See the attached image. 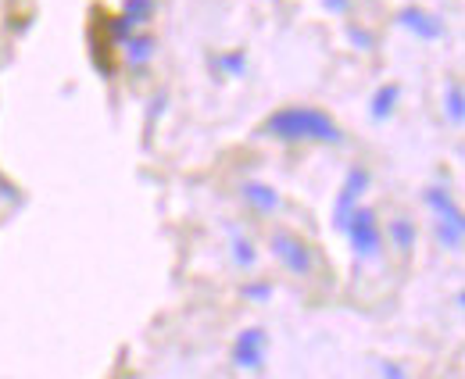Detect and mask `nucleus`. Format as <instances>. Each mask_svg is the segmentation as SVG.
Returning <instances> with one entry per match:
<instances>
[{
    "instance_id": "f257e3e1",
    "label": "nucleus",
    "mask_w": 465,
    "mask_h": 379,
    "mask_svg": "<svg viewBox=\"0 0 465 379\" xmlns=\"http://www.w3.org/2000/svg\"><path fill=\"white\" fill-rule=\"evenodd\" d=\"M265 133L276 140H341L337 122L326 111L315 108H283L265 118Z\"/></svg>"
},
{
    "instance_id": "f03ea898",
    "label": "nucleus",
    "mask_w": 465,
    "mask_h": 379,
    "mask_svg": "<svg viewBox=\"0 0 465 379\" xmlns=\"http://www.w3.org/2000/svg\"><path fill=\"white\" fill-rule=\"evenodd\" d=\"M269 247H272V254L283 262V269L293 272V275H315V269H319V254H315L301 236H293L287 229H276V233L269 236Z\"/></svg>"
},
{
    "instance_id": "7ed1b4c3",
    "label": "nucleus",
    "mask_w": 465,
    "mask_h": 379,
    "mask_svg": "<svg viewBox=\"0 0 465 379\" xmlns=\"http://www.w3.org/2000/svg\"><path fill=\"white\" fill-rule=\"evenodd\" d=\"M344 233L351 236V247L358 258H376L383 247V229H380V218L372 208H354Z\"/></svg>"
},
{
    "instance_id": "20e7f679",
    "label": "nucleus",
    "mask_w": 465,
    "mask_h": 379,
    "mask_svg": "<svg viewBox=\"0 0 465 379\" xmlns=\"http://www.w3.org/2000/svg\"><path fill=\"white\" fill-rule=\"evenodd\" d=\"M265 351H269V336L265 329H243L232 344V362L240 369H262L265 365Z\"/></svg>"
},
{
    "instance_id": "39448f33",
    "label": "nucleus",
    "mask_w": 465,
    "mask_h": 379,
    "mask_svg": "<svg viewBox=\"0 0 465 379\" xmlns=\"http://www.w3.org/2000/svg\"><path fill=\"white\" fill-rule=\"evenodd\" d=\"M365 186H369V172H365V168H351L348 179H344V186H341L337 208H333V225H337V229H344V225H348L351 212L358 208V197L365 194Z\"/></svg>"
},
{
    "instance_id": "423d86ee",
    "label": "nucleus",
    "mask_w": 465,
    "mask_h": 379,
    "mask_svg": "<svg viewBox=\"0 0 465 379\" xmlns=\"http://www.w3.org/2000/svg\"><path fill=\"white\" fill-rule=\"evenodd\" d=\"M398 22L405 25L408 33H415L419 40H440L444 36V22L437 15H430V11H422V7H405L398 15Z\"/></svg>"
},
{
    "instance_id": "0eeeda50",
    "label": "nucleus",
    "mask_w": 465,
    "mask_h": 379,
    "mask_svg": "<svg viewBox=\"0 0 465 379\" xmlns=\"http://www.w3.org/2000/svg\"><path fill=\"white\" fill-rule=\"evenodd\" d=\"M122 47H125V61H129V68H143V65L154 57V51H158L154 36H147V33H133Z\"/></svg>"
},
{
    "instance_id": "6e6552de",
    "label": "nucleus",
    "mask_w": 465,
    "mask_h": 379,
    "mask_svg": "<svg viewBox=\"0 0 465 379\" xmlns=\"http://www.w3.org/2000/svg\"><path fill=\"white\" fill-rule=\"evenodd\" d=\"M243 201L254 208V212H276L280 208V194L265 183H243Z\"/></svg>"
},
{
    "instance_id": "1a4fd4ad",
    "label": "nucleus",
    "mask_w": 465,
    "mask_h": 379,
    "mask_svg": "<svg viewBox=\"0 0 465 379\" xmlns=\"http://www.w3.org/2000/svg\"><path fill=\"white\" fill-rule=\"evenodd\" d=\"M426 204H430V212L437 218H462V208L455 204V197L448 190H440V186H430L426 190Z\"/></svg>"
},
{
    "instance_id": "9d476101",
    "label": "nucleus",
    "mask_w": 465,
    "mask_h": 379,
    "mask_svg": "<svg viewBox=\"0 0 465 379\" xmlns=\"http://www.w3.org/2000/svg\"><path fill=\"white\" fill-rule=\"evenodd\" d=\"M437 236L448 251H459L465 240V218H437Z\"/></svg>"
},
{
    "instance_id": "9b49d317",
    "label": "nucleus",
    "mask_w": 465,
    "mask_h": 379,
    "mask_svg": "<svg viewBox=\"0 0 465 379\" xmlns=\"http://www.w3.org/2000/svg\"><path fill=\"white\" fill-rule=\"evenodd\" d=\"M122 15L133 22V29H140V25L151 22V15H154V0H125V4H122Z\"/></svg>"
},
{
    "instance_id": "f8f14e48",
    "label": "nucleus",
    "mask_w": 465,
    "mask_h": 379,
    "mask_svg": "<svg viewBox=\"0 0 465 379\" xmlns=\"http://www.w3.org/2000/svg\"><path fill=\"white\" fill-rule=\"evenodd\" d=\"M387 233H391V240H394L398 251H411V247H415V225H411L408 218H394Z\"/></svg>"
},
{
    "instance_id": "ddd939ff",
    "label": "nucleus",
    "mask_w": 465,
    "mask_h": 379,
    "mask_svg": "<svg viewBox=\"0 0 465 379\" xmlns=\"http://www.w3.org/2000/svg\"><path fill=\"white\" fill-rule=\"evenodd\" d=\"M394 105H398V86H383V90L372 97V108H369V115H372L376 122H383V118L394 111Z\"/></svg>"
},
{
    "instance_id": "4468645a",
    "label": "nucleus",
    "mask_w": 465,
    "mask_h": 379,
    "mask_svg": "<svg viewBox=\"0 0 465 379\" xmlns=\"http://www.w3.org/2000/svg\"><path fill=\"white\" fill-rule=\"evenodd\" d=\"M448 115H451V122H462L465 118V97H462V86H459V83L448 86Z\"/></svg>"
},
{
    "instance_id": "2eb2a0df",
    "label": "nucleus",
    "mask_w": 465,
    "mask_h": 379,
    "mask_svg": "<svg viewBox=\"0 0 465 379\" xmlns=\"http://www.w3.org/2000/svg\"><path fill=\"white\" fill-rule=\"evenodd\" d=\"M232 247H236V262L251 269V265H254V251H251V244H247V240H232Z\"/></svg>"
},
{
    "instance_id": "dca6fc26",
    "label": "nucleus",
    "mask_w": 465,
    "mask_h": 379,
    "mask_svg": "<svg viewBox=\"0 0 465 379\" xmlns=\"http://www.w3.org/2000/svg\"><path fill=\"white\" fill-rule=\"evenodd\" d=\"M219 65H223L230 75H240V72H243V55H240V51H236V55H226Z\"/></svg>"
},
{
    "instance_id": "f3484780",
    "label": "nucleus",
    "mask_w": 465,
    "mask_h": 379,
    "mask_svg": "<svg viewBox=\"0 0 465 379\" xmlns=\"http://www.w3.org/2000/svg\"><path fill=\"white\" fill-rule=\"evenodd\" d=\"M383 379H408L398 362H383Z\"/></svg>"
},
{
    "instance_id": "a211bd4d",
    "label": "nucleus",
    "mask_w": 465,
    "mask_h": 379,
    "mask_svg": "<svg viewBox=\"0 0 465 379\" xmlns=\"http://www.w3.org/2000/svg\"><path fill=\"white\" fill-rule=\"evenodd\" d=\"M326 7H330V11H344V7H348V0H326Z\"/></svg>"
},
{
    "instance_id": "6ab92c4d",
    "label": "nucleus",
    "mask_w": 465,
    "mask_h": 379,
    "mask_svg": "<svg viewBox=\"0 0 465 379\" xmlns=\"http://www.w3.org/2000/svg\"><path fill=\"white\" fill-rule=\"evenodd\" d=\"M247 294H251V297H265V294H269V286H251Z\"/></svg>"
}]
</instances>
